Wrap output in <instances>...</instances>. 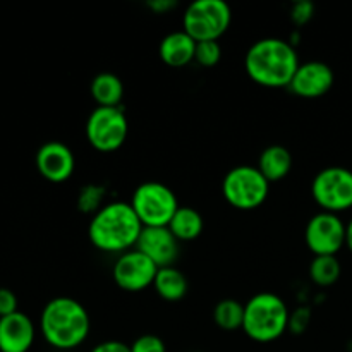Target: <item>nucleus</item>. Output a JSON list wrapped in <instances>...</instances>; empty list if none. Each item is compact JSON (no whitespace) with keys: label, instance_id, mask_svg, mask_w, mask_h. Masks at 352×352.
<instances>
[{"label":"nucleus","instance_id":"1a4fd4ad","mask_svg":"<svg viewBox=\"0 0 352 352\" xmlns=\"http://www.w3.org/2000/svg\"><path fill=\"white\" fill-rule=\"evenodd\" d=\"M311 195L322 212L339 215L352 208V172L339 165L323 168L313 179Z\"/></svg>","mask_w":352,"mask_h":352},{"label":"nucleus","instance_id":"39448f33","mask_svg":"<svg viewBox=\"0 0 352 352\" xmlns=\"http://www.w3.org/2000/svg\"><path fill=\"white\" fill-rule=\"evenodd\" d=\"M270 182L256 165H237L230 168L222 181V195L236 210L250 212L260 208L268 198Z\"/></svg>","mask_w":352,"mask_h":352},{"label":"nucleus","instance_id":"7ed1b4c3","mask_svg":"<svg viewBox=\"0 0 352 352\" xmlns=\"http://www.w3.org/2000/svg\"><path fill=\"white\" fill-rule=\"evenodd\" d=\"M89 315L85 306L72 298H54L45 305L40 330L47 344L58 351L78 349L89 336Z\"/></svg>","mask_w":352,"mask_h":352},{"label":"nucleus","instance_id":"423d86ee","mask_svg":"<svg viewBox=\"0 0 352 352\" xmlns=\"http://www.w3.org/2000/svg\"><path fill=\"white\" fill-rule=\"evenodd\" d=\"M232 10L223 0H196L182 16V30L198 41H219L230 26Z\"/></svg>","mask_w":352,"mask_h":352},{"label":"nucleus","instance_id":"bb28decb","mask_svg":"<svg viewBox=\"0 0 352 352\" xmlns=\"http://www.w3.org/2000/svg\"><path fill=\"white\" fill-rule=\"evenodd\" d=\"M313 14H315V6H313L311 2H308V0H299V2H296L294 6H292L291 19L296 26L301 28L311 21Z\"/></svg>","mask_w":352,"mask_h":352},{"label":"nucleus","instance_id":"aec40b11","mask_svg":"<svg viewBox=\"0 0 352 352\" xmlns=\"http://www.w3.org/2000/svg\"><path fill=\"white\" fill-rule=\"evenodd\" d=\"M153 289L165 301L177 302L184 299V296L188 294V278L175 267L158 268L157 277H155L153 282Z\"/></svg>","mask_w":352,"mask_h":352},{"label":"nucleus","instance_id":"f3484780","mask_svg":"<svg viewBox=\"0 0 352 352\" xmlns=\"http://www.w3.org/2000/svg\"><path fill=\"white\" fill-rule=\"evenodd\" d=\"M256 167L270 184L282 181L287 177L292 168L291 151L282 144H272L261 151Z\"/></svg>","mask_w":352,"mask_h":352},{"label":"nucleus","instance_id":"4be33fe9","mask_svg":"<svg viewBox=\"0 0 352 352\" xmlns=\"http://www.w3.org/2000/svg\"><path fill=\"white\" fill-rule=\"evenodd\" d=\"M309 278L320 287H330L342 274V267L337 256H315L309 263Z\"/></svg>","mask_w":352,"mask_h":352},{"label":"nucleus","instance_id":"5701e85b","mask_svg":"<svg viewBox=\"0 0 352 352\" xmlns=\"http://www.w3.org/2000/svg\"><path fill=\"white\" fill-rule=\"evenodd\" d=\"M105 201V188L100 184H86L79 189L78 195V208L82 213H91L95 215L100 208L107 205Z\"/></svg>","mask_w":352,"mask_h":352},{"label":"nucleus","instance_id":"0eeeda50","mask_svg":"<svg viewBox=\"0 0 352 352\" xmlns=\"http://www.w3.org/2000/svg\"><path fill=\"white\" fill-rule=\"evenodd\" d=\"M131 206L143 227H167L179 210V201L175 192L164 182L148 181L134 189Z\"/></svg>","mask_w":352,"mask_h":352},{"label":"nucleus","instance_id":"20e7f679","mask_svg":"<svg viewBox=\"0 0 352 352\" xmlns=\"http://www.w3.org/2000/svg\"><path fill=\"white\" fill-rule=\"evenodd\" d=\"M289 316L287 302L280 296L260 292L244 305L243 330L254 342H275L289 330Z\"/></svg>","mask_w":352,"mask_h":352},{"label":"nucleus","instance_id":"393cba45","mask_svg":"<svg viewBox=\"0 0 352 352\" xmlns=\"http://www.w3.org/2000/svg\"><path fill=\"white\" fill-rule=\"evenodd\" d=\"M309 323H311V309L306 308V306L296 308L289 316V332L294 333V336H301L308 330Z\"/></svg>","mask_w":352,"mask_h":352},{"label":"nucleus","instance_id":"412c9836","mask_svg":"<svg viewBox=\"0 0 352 352\" xmlns=\"http://www.w3.org/2000/svg\"><path fill=\"white\" fill-rule=\"evenodd\" d=\"M213 322L219 329L226 330V332L243 330L244 305L237 299H222L213 308Z\"/></svg>","mask_w":352,"mask_h":352},{"label":"nucleus","instance_id":"b1692460","mask_svg":"<svg viewBox=\"0 0 352 352\" xmlns=\"http://www.w3.org/2000/svg\"><path fill=\"white\" fill-rule=\"evenodd\" d=\"M222 58V47L219 41H198L195 52V62L201 67H213Z\"/></svg>","mask_w":352,"mask_h":352},{"label":"nucleus","instance_id":"f03ea898","mask_svg":"<svg viewBox=\"0 0 352 352\" xmlns=\"http://www.w3.org/2000/svg\"><path fill=\"white\" fill-rule=\"evenodd\" d=\"M141 230L143 223L131 203L110 201L91 217L88 237L96 250L122 254L136 248Z\"/></svg>","mask_w":352,"mask_h":352},{"label":"nucleus","instance_id":"ddd939ff","mask_svg":"<svg viewBox=\"0 0 352 352\" xmlns=\"http://www.w3.org/2000/svg\"><path fill=\"white\" fill-rule=\"evenodd\" d=\"M76 158L71 148L60 141H48L36 151V168L43 179L62 184L74 174Z\"/></svg>","mask_w":352,"mask_h":352},{"label":"nucleus","instance_id":"9d476101","mask_svg":"<svg viewBox=\"0 0 352 352\" xmlns=\"http://www.w3.org/2000/svg\"><path fill=\"white\" fill-rule=\"evenodd\" d=\"M305 241L315 256H337L346 246V223L337 213H316L306 226Z\"/></svg>","mask_w":352,"mask_h":352},{"label":"nucleus","instance_id":"a878e982","mask_svg":"<svg viewBox=\"0 0 352 352\" xmlns=\"http://www.w3.org/2000/svg\"><path fill=\"white\" fill-rule=\"evenodd\" d=\"M131 352H167V347L158 336L144 333L131 344Z\"/></svg>","mask_w":352,"mask_h":352},{"label":"nucleus","instance_id":"6e6552de","mask_svg":"<svg viewBox=\"0 0 352 352\" xmlns=\"http://www.w3.org/2000/svg\"><path fill=\"white\" fill-rule=\"evenodd\" d=\"M86 140L102 153L116 151L126 143L129 122L120 107H96L86 120Z\"/></svg>","mask_w":352,"mask_h":352},{"label":"nucleus","instance_id":"2f4dec72","mask_svg":"<svg viewBox=\"0 0 352 352\" xmlns=\"http://www.w3.org/2000/svg\"><path fill=\"white\" fill-rule=\"evenodd\" d=\"M192 352H205V351H192Z\"/></svg>","mask_w":352,"mask_h":352},{"label":"nucleus","instance_id":"4468645a","mask_svg":"<svg viewBox=\"0 0 352 352\" xmlns=\"http://www.w3.org/2000/svg\"><path fill=\"white\" fill-rule=\"evenodd\" d=\"M136 250L146 254L158 268L174 267L179 258V241L168 227H143Z\"/></svg>","mask_w":352,"mask_h":352},{"label":"nucleus","instance_id":"6ab92c4d","mask_svg":"<svg viewBox=\"0 0 352 352\" xmlns=\"http://www.w3.org/2000/svg\"><path fill=\"white\" fill-rule=\"evenodd\" d=\"M167 227L179 243H188V241H195L201 236L205 220L198 210L191 208V206H179Z\"/></svg>","mask_w":352,"mask_h":352},{"label":"nucleus","instance_id":"f8f14e48","mask_svg":"<svg viewBox=\"0 0 352 352\" xmlns=\"http://www.w3.org/2000/svg\"><path fill=\"white\" fill-rule=\"evenodd\" d=\"M336 82V74L332 67L325 62L309 60L299 64L289 89L301 98H320L332 89Z\"/></svg>","mask_w":352,"mask_h":352},{"label":"nucleus","instance_id":"c756f323","mask_svg":"<svg viewBox=\"0 0 352 352\" xmlns=\"http://www.w3.org/2000/svg\"><path fill=\"white\" fill-rule=\"evenodd\" d=\"M175 6H177V3H175L174 0H151V2H148V7L157 14L168 12V10L174 9Z\"/></svg>","mask_w":352,"mask_h":352},{"label":"nucleus","instance_id":"2eb2a0df","mask_svg":"<svg viewBox=\"0 0 352 352\" xmlns=\"http://www.w3.org/2000/svg\"><path fill=\"white\" fill-rule=\"evenodd\" d=\"M34 337V323L24 313L0 318V352H28L33 347Z\"/></svg>","mask_w":352,"mask_h":352},{"label":"nucleus","instance_id":"f257e3e1","mask_svg":"<svg viewBox=\"0 0 352 352\" xmlns=\"http://www.w3.org/2000/svg\"><path fill=\"white\" fill-rule=\"evenodd\" d=\"M244 67L256 85L265 88H289L299 67V57L291 41L261 38L248 48Z\"/></svg>","mask_w":352,"mask_h":352},{"label":"nucleus","instance_id":"dca6fc26","mask_svg":"<svg viewBox=\"0 0 352 352\" xmlns=\"http://www.w3.org/2000/svg\"><path fill=\"white\" fill-rule=\"evenodd\" d=\"M196 41L184 30L172 31L162 38L158 45V55L168 67H184L195 62Z\"/></svg>","mask_w":352,"mask_h":352},{"label":"nucleus","instance_id":"c85d7f7f","mask_svg":"<svg viewBox=\"0 0 352 352\" xmlns=\"http://www.w3.org/2000/svg\"><path fill=\"white\" fill-rule=\"evenodd\" d=\"M89 352H131V346L120 342V340H105L93 347Z\"/></svg>","mask_w":352,"mask_h":352},{"label":"nucleus","instance_id":"9b49d317","mask_svg":"<svg viewBox=\"0 0 352 352\" xmlns=\"http://www.w3.org/2000/svg\"><path fill=\"white\" fill-rule=\"evenodd\" d=\"M158 267L140 250H129L119 254L112 268L117 287L126 292H141L153 285Z\"/></svg>","mask_w":352,"mask_h":352},{"label":"nucleus","instance_id":"cd10ccee","mask_svg":"<svg viewBox=\"0 0 352 352\" xmlns=\"http://www.w3.org/2000/svg\"><path fill=\"white\" fill-rule=\"evenodd\" d=\"M17 298L10 289L0 287V318L17 313Z\"/></svg>","mask_w":352,"mask_h":352},{"label":"nucleus","instance_id":"a211bd4d","mask_svg":"<svg viewBox=\"0 0 352 352\" xmlns=\"http://www.w3.org/2000/svg\"><path fill=\"white\" fill-rule=\"evenodd\" d=\"M89 93L96 107H120L124 98V85L113 72H100L89 85Z\"/></svg>","mask_w":352,"mask_h":352},{"label":"nucleus","instance_id":"7c9ffc66","mask_svg":"<svg viewBox=\"0 0 352 352\" xmlns=\"http://www.w3.org/2000/svg\"><path fill=\"white\" fill-rule=\"evenodd\" d=\"M346 246L349 248L352 253V219L349 220V223H346Z\"/></svg>","mask_w":352,"mask_h":352}]
</instances>
